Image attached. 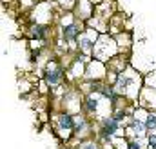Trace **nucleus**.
I'll return each instance as SVG.
<instances>
[{"instance_id": "nucleus-1", "label": "nucleus", "mask_w": 156, "mask_h": 149, "mask_svg": "<svg viewBox=\"0 0 156 149\" xmlns=\"http://www.w3.org/2000/svg\"><path fill=\"white\" fill-rule=\"evenodd\" d=\"M118 129H120V122H118V120H115L113 116H109V118H102L100 138H104L105 142L113 140V138H115V135L118 133Z\"/></svg>"}, {"instance_id": "nucleus-2", "label": "nucleus", "mask_w": 156, "mask_h": 149, "mask_svg": "<svg viewBox=\"0 0 156 149\" xmlns=\"http://www.w3.org/2000/svg\"><path fill=\"white\" fill-rule=\"evenodd\" d=\"M80 26H78L76 22H71V24H67L64 29H62V37L66 38V42H75L80 38Z\"/></svg>"}, {"instance_id": "nucleus-3", "label": "nucleus", "mask_w": 156, "mask_h": 149, "mask_svg": "<svg viewBox=\"0 0 156 149\" xmlns=\"http://www.w3.org/2000/svg\"><path fill=\"white\" fill-rule=\"evenodd\" d=\"M145 122H142V120H138V118H131L129 120V133L134 136V138H140V136H144L145 135Z\"/></svg>"}, {"instance_id": "nucleus-4", "label": "nucleus", "mask_w": 156, "mask_h": 149, "mask_svg": "<svg viewBox=\"0 0 156 149\" xmlns=\"http://www.w3.org/2000/svg\"><path fill=\"white\" fill-rule=\"evenodd\" d=\"M56 122H58V129L60 131H73L75 129V124H76V118H73L71 114H60L58 118H56Z\"/></svg>"}, {"instance_id": "nucleus-5", "label": "nucleus", "mask_w": 156, "mask_h": 149, "mask_svg": "<svg viewBox=\"0 0 156 149\" xmlns=\"http://www.w3.org/2000/svg\"><path fill=\"white\" fill-rule=\"evenodd\" d=\"M131 85H133V78H131V76H127V74H123V73L118 74V78H116V87H115L118 93H127Z\"/></svg>"}, {"instance_id": "nucleus-6", "label": "nucleus", "mask_w": 156, "mask_h": 149, "mask_svg": "<svg viewBox=\"0 0 156 149\" xmlns=\"http://www.w3.org/2000/svg\"><path fill=\"white\" fill-rule=\"evenodd\" d=\"M60 80H62V71L60 69H51V71L45 73V82L49 85H56Z\"/></svg>"}, {"instance_id": "nucleus-7", "label": "nucleus", "mask_w": 156, "mask_h": 149, "mask_svg": "<svg viewBox=\"0 0 156 149\" xmlns=\"http://www.w3.org/2000/svg\"><path fill=\"white\" fill-rule=\"evenodd\" d=\"M78 45H80L82 51H91V49H94V38H89V37H85V35H80V38H78Z\"/></svg>"}, {"instance_id": "nucleus-8", "label": "nucleus", "mask_w": 156, "mask_h": 149, "mask_svg": "<svg viewBox=\"0 0 156 149\" xmlns=\"http://www.w3.org/2000/svg\"><path fill=\"white\" fill-rule=\"evenodd\" d=\"M98 104H100V100H98L96 96H93V95L87 96V98H85V109H87V113H91V114L96 113L98 111Z\"/></svg>"}, {"instance_id": "nucleus-9", "label": "nucleus", "mask_w": 156, "mask_h": 149, "mask_svg": "<svg viewBox=\"0 0 156 149\" xmlns=\"http://www.w3.org/2000/svg\"><path fill=\"white\" fill-rule=\"evenodd\" d=\"M31 35L35 38H45V35H47V27L45 26H40V24H37V26H33L31 27Z\"/></svg>"}, {"instance_id": "nucleus-10", "label": "nucleus", "mask_w": 156, "mask_h": 149, "mask_svg": "<svg viewBox=\"0 0 156 149\" xmlns=\"http://www.w3.org/2000/svg\"><path fill=\"white\" fill-rule=\"evenodd\" d=\"M73 131H75V135H82L83 131H87V120H85V118H82V116H78Z\"/></svg>"}, {"instance_id": "nucleus-11", "label": "nucleus", "mask_w": 156, "mask_h": 149, "mask_svg": "<svg viewBox=\"0 0 156 149\" xmlns=\"http://www.w3.org/2000/svg\"><path fill=\"white\" fill-rule=\"evenodd\" d=\"M107 44H111V40H109L107 37H102V40H100V45H107ZM104 49H105V47H104ZM93 51H94V55H96V58H98L100 62L107 58V53H100V49H93Z\"/></svg>"}, {"instance_id": "nucleus-12", "label": "nucleus", "mask_w": 156, "mask_h": 149, "mask_svg": "<svg viewBox=\"0 0 156 149\" xmlns=\"http://www.w3.org/2000/svg\"><path fill=\"white\" fill-rule=\"evenodd\" d=\"M145 127L149 131H156V114H147L145 118Z\"/></svg>"}, {"instance_id": "nucleus-13", "label": "nucleus", "mask_w": 156, "mask_h": 149, "mask_svg": "<svg viewBox=\"0 0 156 149\" xmlns=\"http://www.w3.org/2000/svg\"><path fill=\"white\" fill-rule=\"evenodd\" d=\"M78 149H100V147H98L94 142H85V144H80Z\"/></svg>"}, {"instance_id": "nucleus-14", "label": "nucleus", "mask_w": 156, "mask_h": 149, "mask_svg": "<svg viewBox=\"0 0 156 149\" xmlns=\"http://www.w3.org/2000/svg\"><path fill=\"white\" fill-rule=\"evenodd\" d=\"M113 118H115V120H118V122H122V120L125 118V111H123V109H118V111L113 114Z\"/></svg>"}, {"instance_id": "nucleus-15", "label": "nucleus", "mask_w": 156, "mask_h": 149, "mask_svg": "<svg viewBox=\"0 0 156 149\" xmlns=\"http://www.w3.org/2000/svg\"><path fill=\"white\" fill-rule=\"evenodd\" d=\"M149 149H156V135L149 136Z\"/></svg>"}, {"instance_id": "nucleus-16", "label": "nucleus", "mask_w": 156, "mask_h": 149, "mask_svg": "<svg viewBox=\"0 0 156 149\" xmlns=\"http://www.w3.org/2000/svg\"><path fill=\"white\" fill-rule=\"evenodd\" d=\"M127 149H142V144H140L138 140H134V142H131V144L127 146Z\"/></svg>"}, {"instance_id": "nucleus-17", "label": "nucleus", "mask_w": 156, "mask_h": 149, "mask_svg": "<svg viewBox=\"0 0 156 149\" xmlns=\"http://www.w3.org/2000/svg\"><path fill=\"white\" fill-rule=\"evenodd\" d=\"M58 2H60V4H71L73 0H58Z\"/></svg>"}]
</instances>
